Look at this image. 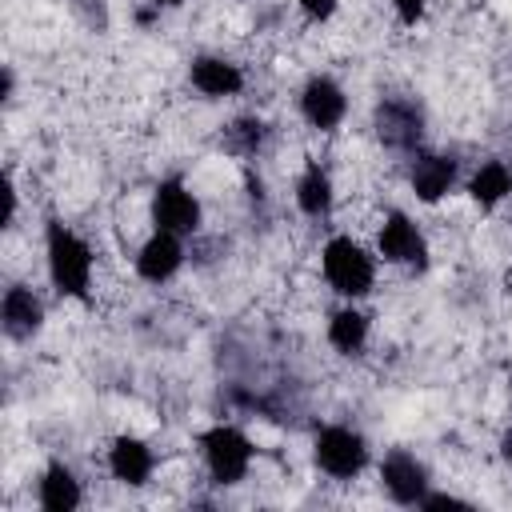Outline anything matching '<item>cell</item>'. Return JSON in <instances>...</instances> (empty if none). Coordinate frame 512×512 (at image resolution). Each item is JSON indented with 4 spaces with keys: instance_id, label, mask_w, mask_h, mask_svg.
<instances>
[{
    "instance_id": "ba28073f",
    "label": "cell",
    "mask_w": 512,
    "mask_h": 512,
    "mask_svg": "<svg viewBox=\"0 0 512 512\" xmlns=\"http://www.w3.org/2000/svg\"><path fill=\"white\" fill-rule=\"evenodd\" d=\"M296 108L304 116L308 128L316 132H336L348 116V92L336 76L328 72H312L304 84H300V96H296Z\"/></svg>"
},
{
    "instance_id": "ac0fdd59",
    "label": "cell",
    "mask_w": 512,
    "mask_h": 512,
    "mask_svg": "<svg viewBox=\"0 0 512 512\" xmlns=\"http://www.w3.org/2000/svg\"><path fill=\"white\" fill-rule=\"evenodd\" d=\"M468 196H472V204H480V208H500V204L512 196V164L500 160V156L480 160V164L472 168V176H468Z\"/></svg>"
},
{
    "instance_id": "8fae6325",
    "label": "cell",
    "mask_w": 512,
    "mask_h": 512,
    "mask_svg": "<svg viewBox=\"0 0 512 512\" xmlns=\"http://www.w3.org/2000/svg\"><path fill=\"white\" fill-rule=\"evenodd\" d=\"M104 464H108V476L124 488H144L156 472V452L148 440L132 436V432H120L112 436L108 452H104Z\"/></svg>"
},
{
    "instance_id": "7a4b0ae2",
    "label": "cell",
    "mask_w": 512,
    "mask_h": 512,
    "mask_svg": "<svg viewBox=\"0 0 512 512\" xmlns=\"http://www.w3.org/2000/svg\"><path fill=\"white\" fill-rule=\"evenodd\" d=\"M196 448H200V460H204V472L216 488H236L248 480L252 472V460H256V444L244 428L228 424V420H216L208 424L200 436H196Z\"/></svg>"
},
{
    "instance_id": "7402d4cb",
    "label": "cell",
    "mask_w": 512,
    "mask_h": 512,
    "mask_svg": "<svg viewBox=\"0 0 512 512\" xmlns=\"http://www.w3.org/2000/svg\"><path fill=\"white\" fill-rule=\"evenodd\" d=\"M420 508H472V504L460 500V496H452V492H428Z\"/></svg>"
},
{
    "instance_id": "3957f363",
    "label": "cell",
    "mask_w": 512,
    "mask_h": 512,
    "mask_svg": "<svg viewBox=\"0 0 512 512\" xmlns=\"http://www.w3.org/2000/svg\"><path fill=\"white\" fill-rule=\"evenodd\" d=\"M320 272L328 280V288L344 300H360L372 292L376 284V252H368L356 236L336 232L324 240L320 248Z\"/></svg>"
},
{
    "instance_id": "9a60e30c",
    "label": "cell",
    "mask_w": 512,
    "mask_h": 512,
    "mask_svg": "<svg viewBox=\"0 0 512 512\" xmlns=\"http://www.w3.org/2000/svg\"><path fill=\"white\" fill-rule=\"evenodd\" d=\"M36 504L44 512H76L84 504V484L64 460H48L36 476Z\"/></svg>"
},
{
    "instance_id": "30bf717a",
    "label": "cell",
    "mask_w": 512,
    "mask_h": 512,
    "mask_svg": "<svg viewBox=\"0 0 512 512\" xmlns=\"http://www.w3.org/2000/svg\"><path fill=\"white\" fill-rule=\"evenodd\" d=\"M132 268H136V276L144 284H168L184 268V236H172V232L152 228L140 240V248L132 256Z\"/></svg>"
},
{
    "instance_id": "8992f818",
    "label": "cell",
    "mask_w": 512,
    "mask_h": 512,
    "mask_svg": "<svg viewBox=\"0 0 512 512\" xmlns=\"http://www.w3.org/2000/svg\"><path fill=\"white\" fill-rule=\"evenodd\" d=\"M376 476H380V488L392 504L400 508H420L424 496L432 492V476H428V464L408 452V448H388L376 464Z\"/></svg>"
},
{
    "instance_id": "7c38bea8",
    "label": "cell",
    "mask_w": 512,
    "mask_h": 512,
    "mask_svg": "<svg viewBox=\"0 0 512 512\" xmlns=\"http://www.w3.org/2000/svg\"><path fill=\"white\" fill-rule=\"evenodd\" d=\"M460 180V164L456 156L444 152H412V168H408V188L420 204H440Z\"/></svg>"
},
{
    "instance_id": "2e32d148",
    "label": "cell",
    "mask_w": 512,
    "mask_h": 512,
    "mask_svg": "<svg viewBox=\"0 0 512 512\" xmlns=\"http://www.w3.org/2000/svg\"><path fill=\"white\" fill-rule=\"evenodd\" d=\"M292 200H296V208H300L308 220H324V216L332 212L336 188H332V176H328V168H324L320 160H308V164L300 168V176H296V184H292Z\"/></svg>"
},
{
    "instance_id": "603a6c76",
    "label": "cell",
    "mask_w": 512,
    "mask_h": 512,
    "mask_svg": "<svg viewBox=\"0 0 512 512\" xmlns=\"http://www.w3.org/2000/svg\"><path fill=\"white\" fill-rule=\"evenodd\" d=\"M500 456L512 464V424H508V432H504V440H500Z\"/></svg>"
},
{
    "instance_id": "4fadbf2b",
    "label": "cell",
    "mask_w": 512,
    "mask_h": 512,
    "mask_svg": "<svg viewBox=\"0 0 512 512\" xmlns=\"http://www.w3.org/2000/svg\"><path fill=\"white\" fill-rule=\"evenodd\" d=\"M188 84L208 100H228L244 92V68L220 52H200L188 64Z\"/></svg>"
},
{
    "instance_id": "cb8c5ba5",
    "label": "cell",
    "mask_w": 512,
    "mask_h": 512,
    "mask_svg": "<svg viewBox=\"0 0 512 512\" xmlns=\"http://www.w3.org/2000/svg\"><path fill=\"white\" fill-rule=\"evenodd\" d=\"M152 4H156V8H180L184 0H152Z\"/></svg>"
},
{
    "instance_id": "277c9868",
    "label": "cell",
    "mask_w": 512,
    "mask_h": 512,
    "mask_svg": "<svg viewBox=\"0 0 512 512\" xmlns=\"http://www.w3.org/2000/svg\"><path fill=\"white\" fill-rule=\"evenodd\" d=\"M368 460H372V448H368L364 432L352 424H324L312 440V464L336 484L356 480L368 468Z\"/></svg>"
},
{
    "instance_id": "e0dca14e",
    "label": "cell",
    "mask_w": 512,
    "mask_h": 512,
    "mask_svg": "<svg viewBox=\"0 0 512 512\" xmlns=\"http://www.w3.org/2000/svg\"><path fill=\"white\" fill-rule=\"evenodd\" d=\"M324 336H328V344H332L340 356H360L364 344H368V336H372V320H368V312L356 308V300H348V304H340V308L328 316Z\"/></svg>"
},
{
    "instance_id": "5b68a950",
    "label": "cell",
    "mask_w": 512,
    "mask_h": 512,
    "mask_svg": "<svg viewBox=\"0 0 512 512\" xmlns=\"http://www.w3.org/2000/svg\"><path fill=\"white\" fill-rule=\"evenodd\" d=\"M376 256L384 264L424 272L428 268V236L404 208H388L380 216V228H376Z\"/></svg>"
},
{
    "instance_id": "d6986e66",
    "label": "cell",
    "mask_w": 512,
    "mask_h": 512,
    "mask_svg": "<svg viewBox=\"0 0 512 512\" xmlns=\"http://www.w3.org/2000/svg\"><path fill=\"white\" fill-rule=\"evenodd\" d=\"M264 136H268V128H264L260 116H240V120H232V124L224 128V144H228L236 156H256L260 144H264Z\"/></svg>"
},
{
    "instance_id": "5bb4252c",
    "label": "cell",
    "mask_w": 512,
    "mask_h": 512,
    "mask_svg": "<svg viewBox=\"0 0 512 512\" xmlns=\"http://www.w3.org/2000/svg\"><path fill=\"white\" fill-rule=\"evenodd\" d=\"M0 328L8 340H32L44 328V300L28 284H8L0 296Z\"/></svg>"
},
{
    "instance_id": "44dd1931",
    "label": "cell",
    "mask_w": 512,
    "mask_h": 512,
    "mask_svg": "<svg viewBox=\"0 0 512 512\" xmlns=\"http://www.w3.org/2000/svg\"><path fill=\"white\" fill-rule=\"evenodd\" d=\"M388 4H392V12H396L400 24H416L428 12V0H388Z\"/></svg>"
},
{
    "instance_id": "9c48e42d",
    "label": "cell",
    "mask_w": 512,
    "mask_h": 512,
    "mask_svg": "<svg viewBox=\"0 0 512 512\" xmlns=\"http://www.w3.org/2000/svg\"><path fill=\"white\" fill-rule=\"evenodd\" d=\"M424 132V112L412 96H384L376 104V136L380 144L396 148V152H416Z\"/></svg>"
},
{
    "instance_id": "6da1fadb",
    "label": "cell",
    "mask_w": 512,
    "mask_h": 512,
    "mask_svg": "<svg viewBox=\"0 0 512 512\" xmlns=\"http://www.w3.org/2000/svg\"><path fill=\"white\" fill-rule=\"evenodd\" d=\"M44 268H48V280L60 296H68V300H88L92 296L96 256H92V244L72 224L48 220V228H44Z\"/></svg>"
},
{
    "instance_id": "ffe728a7",
    "label": "cell",
    "mask_w": 512,
    "mask_h": 512,
    "mask_svg": "<svg viewBox=\"0 0 512 512\" xmlns=\"http://www.w3.org/2000/svg\"><path fill=\"white\" fill-rule=\"evenodd\" d=\"M296 4H300V12H304L308 20H316V24L332 20V16H336V8H340V0H296Z\"/></svg>"
},
{
    "instance_id": "52a82bcc",
    "label": "cell",
    "mask_w": 512,
    "mask_h": 512,
    "mask_svg": "<svg viewBox=\"0 0 512 512\" xmlns=\"http://www.w3.org/2000/svg\"><path fill=\"white\" fill-rule=\"evenodd\" d=\"M148 216H152V228H160V232L192 236L200 228V220H204V204L180 176H168V180H160L152 188Z\"/></svg>"
}]
</instances>
